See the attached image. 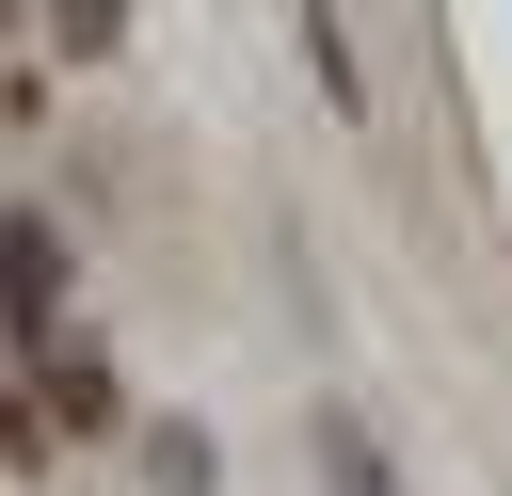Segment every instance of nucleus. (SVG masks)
<instances>
[{
	"label": "nucleus",
	"mask_w": 512,
	"mask_h": 496,
	"mask_svg": "<svg viewBox=\"0 0 512 496\" xmlns=\"http://www.w3.org/2000/svg\"><path fill=\"white\" fill-rule=\"evenodd\" d=\"M48 416H64V432H112L128 400H112V368H96V352H48Z\"/></svg>",
	"instance_id": "obj_4"
},
{
	"label": "nucleus",
	"mask_w": 512,
	"mask_h": 496,
	"mask_svg": "<svg viewBox=\"0 0 512 496\" xmlns=\"http://www.w3.org/2000/svg\"><path fill=\"white\" fill-rule=\"evenodd\" d=\"M144 480H160V496H224V464H208L192 416H144Z\"/></svg>",
	"instance_id": "obj_3"
},
{
	"label": "nucleus",
	"mask_w": 512,
	"mask_h": 496,
	"mask_svg": "<svg viewBox=\"0 0 512 496\" xmlns=\"http://www.w3.org/2000/svg\"><path fill=\"white\" fill-rule=\"evenodd\" d=\"M0 320H16V336L64 320V240H48L32 208H0Z\"/></svg>",
	"instance_id": "obj_1"
},
{
	"label": "nucleus",
	"mask_w": 512,
	"mask_h": 496,
	"mask_svg": "<svg viewBox=\"0 0 512 496\" xmlns=\"http://www.w3.org/2000/svg\"><path fill=\"white\" fill-rule=\"evenodd\" d=\"M32 448H48V416H32L16 384H0V464H32Z\"/></svg>",
	"instance_id": "obj_7"
},
{
	"label": "nucleus",
	"mask_w": 512,
	"mask_h": 496,
	"mask_svg": "<svg viewBox=\"0 0 512 496\" xmlns=\"http://www.w3.org/2000/svg\"><path fill=\"white\" fill-rule=\"evenodd\" d=\"M48 32H64V64H112V48H128V0H64Z\"/></svg>",
	"instance_id": "obj_6"
},
{
	"label": "nucleus",
	"mask_w": 512,
	"mask_h": 496,
	"mask_svg": "<svg viewBox=\"0 0 512 496\" xmlns=\"http://www.w3.org/2000/svg\"><path fill=\"white\" fill-rule=\"evenodd\" d=\"M320 480H336V496H400V480H384V448H368L352 416H320Z\"/></svg>",
	"instance_id": "obj_5"
},
{
	"label": "nucleus",
	"mask_w": 512,
	"mask_h": 496,
	"mask_svg": "<svg viewBox=\"0 0 512 496\" xmlns=\"http://www.w3.org/2000/svg\"><path fill=\"white\" fill-rule=\"evenodd\" d=\"M288 16H304V64H320V96H336V112L368 128L384 96H368V64H352V16H336V0H288Z\"/></svg>",
	"instance_id": "obj_2"
}]
</instances>
